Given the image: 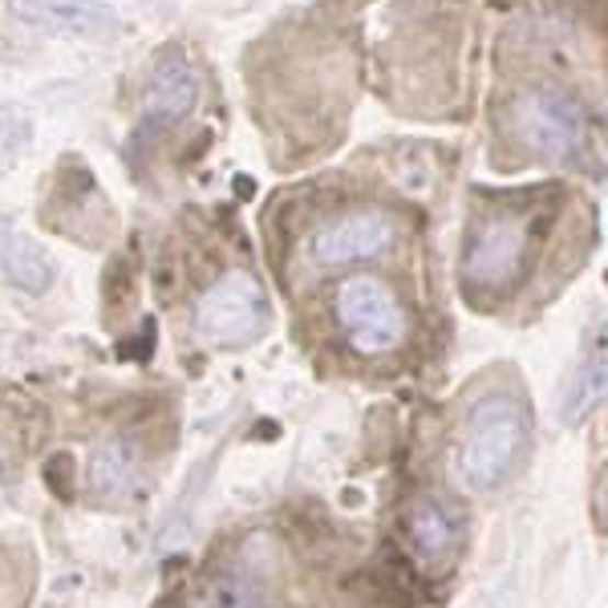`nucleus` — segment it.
Segmentation results:
<instances>
[{
    "label": "nucleus",
    "mask_w": 608,
    "mask_h": 608,
    "mask_svg": "<svg viewBox=\"0 0 608 608\" xmlns=\"http://www.w3.org/2000/svg\"><path fill=\"white\" fill-rule=\"evenodd\" d=\"M333 313L341 325L345 341L361 358H382L394 353L406 341V313L390 284L378 277H349L337 284L333 296Z\"/></svg>",
    "instance_id": "obj_2"
},
{
    "label": "nucleus",
    "mask_w": 608,
    "mask_h": 608,
    "mask_svg": "<svg viewBox=\"0 0 608 608\" xmlns=\"http://www.w3.org/2000/svg\"><path fill=\"white\" fill-rule=\"evenodd\" d=\"M25 25L61 33V37H110L119 29V13L102 0H9Z\"/></svg>",
    "instance_id": "obj_8"
},
{
    "label": "nucleus",
    "mask_w": 608,
    "mask_h": 608,
    "mask_svg": "<svg viewBox=\"0 0 608 608\" xmlns=\"http://www.w3.org/2000/svg\"><path fill=\"white\" fill-rule=\"evenodd\" d=\"M183 608H272V600L244 572H215L191 588Z\"/></svg>",
    "instance_id": "obj_11"
},
{
    "label": "nucleus",
    "mask_w": 608,
    "mask_h": 608,
    "mask_svg": "<svg viewBox=\"0 0 608 608\" xmlns=\"http://www.w3.org/2000/svg\"><path fill=\"white\" fill-rule=\"evenodd\" d=\"M600 397H605V353L596 349V358L584 365V373L572 382L568 390V402H564V410H568V423H581L588 414L600 406Z\"/></svg>",
    "instance_id": "obj_12"
},
{
    "label": "nucleus",
    "mask_w": 608,
    "mask_h": 608,
    "mask_svg": "<svg viewBox=\"0 0 608 608\" xmlns=\"http://www.w3.org/2000/svg\"><path fill=\"white\" fill-rule=\"evenodd\" d=\"M531 219L523 212L491 215L471 227L463 256V280L471 289H511L528 264Z\"/></svg>",
    "instance_id": "obj_5"
},
{
    "label": "nucleus",
    "mask_w": 608,
    "mask_h": 608,
    "mask_svg": "<svg viewBox=\"0 0 608 608\" xmlns=\"http://www.w3.org/2000/svg\"><path fill=\"white\" fill-rule=\"evenodd\" d=\"M406 543L426 568H442L463 543V519L442 499H418L406 511Z\"/></svg>",
    "instance_id": "obj_9"
},
{
    "label": "nucleus",
    "mask_w": 608,
    "mask_h": 608,
    "mask_svg": "<svg viewBox=\"0 0 608 608\" xmlns=\"http://www.w3.org/2000/svg\"><path fill=\"white\" fill-rule=\"evenodd\" d=\"M199 74L195 66L187 61L183 54H167L155 66L150 81H146L143 93V114H138V134L150 138V134L171 131L174 122H183L199 102Z\"/></svg>",
    "instance_id": "obj_7"
},
{
    "label": "nucleus",
    "mask_w": 608,
    "mask_h": 608,
    "mask_svg": "<svg viewBox=\"0 0 608 608\" xmlns=\"http://www.w3.org/2000/svg\"><path fill=\"white\" fill-rule=\"evenodd\" d=\"M528 447V410L511 394L478 397L466 414L463 447H459V483L466 491H491L516 471Z\"/></svg>",
    "instance_id": "obj_1"
},
{
    "label": "nucleus",
    "mask_w": 608,
    "mask_h": 608,
    "mask_svg": "<svg viewBox=\"0 0 608 608\" xmlns=\"http://www.w3.org/2000/svg\"><path fill=\"white\" fill-rule=\"evenodd\" d=\"M397 224L385 212H349L313 236V260L320 268H349L378 260L394 248Z\"/></svg>",
    "instance_id": "obj_6"
},
{
    "label": "nucleus",
    "mask_w": 608,
    "mask_h": 608,
    "mask_svg": "<svg viewBox=\"0 0 608 608\" xmlns=\"http://www.w3.org/2000/svg\"><path fill=\"white\" fill-rule=\"evenodd\" d=\"M0 272L25 292H45L54 284V260L45 256L37 239H29L4 215H0Z\"/></svg>",
    "instance_id": "obj_10"
},
{
    "label": "nucleus",
    "mask_w": 608,
    "mask_h": 608,
    "mask_svg": "<svg viewBox=\"0 0 608 608\" xmlns=\"http://www.w3.org/2000/svg\"><path fill=\"white\" fill-rule=\"evenodd\" d=\"M268 325V292L251 272H224L195 304V333L215 349L251 345Z\"/></svg>",
    "instance_id": "obj_3"
},
{
    "label": "nucleus",
    "mask_w": 608,
    "mask_h": 608,
    "mask_svg": "<svg viewBox=\"0 0 608 608\" xmlns=\"http://www.w3.org/2000/svg\"><path fill=\"white\" fill-rule=\"evenodd\" d=\"M519 138L552 162H576L588 150V114L564 90L540 86L516 102Z\"/></svg>",
    "instance_id": "obj_4"
}]
</instances>
